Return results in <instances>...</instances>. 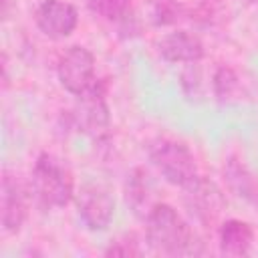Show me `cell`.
Here are the masks:
<instances>
[{"label": "cell", "mask_w": 258, "mask_h": 258, "mask_svg": "<svg viewBox=\"0 0 258 258\" xmlns=\"http://www.w3.org/2000/svg\"><path fill=\"white\" fill-rule=\"evenodd\" d=\"M30 191L44 210L64 208L77 196L71 167L52 153H40L30 173Z\"/></svg>", "instance_id": "7a4b0ae2"}, {"label": "cell", "mask_w": 258, "mask_h": 258, "mask_svg": "<svg viewBox=\"0 0 258 258\" xmlns=\"http://www.w3.org/2000/svg\"><path fill=\"white\" fill-rule=\"evenodd\" d=\"M145 238L153 252L163 256H191L202 254V242L183 216L169 204L157 202L147 214Z\"/></svg>", "instance_id": "6da1fadb"}, {"label": "cell", "mask_w": 258, "mask_h": 258, "mask_svg": "<svg viewBox=\"0 0 258 258\" xmlns=\"http://www.w3.org/2000/svg\"><path fill=\"white\" fill-rule=\"evenodd\" d=\"M212 91L220 103H234L244 97L246 85L234 67L222 64L216 69V73L212 77Z\"/></svg>", "instance_id": "5bb4252c"}, {"label": "cell", "mask_w": 258, "mask_h": 258, "mask_svg": "<svg viewBox=\"0 0 258 258\" xmlns=\"http://www.w3.org/2000/svg\"><path fill=\"white\" fill-rule=\"evenodd\" d=\"M30 185H26L16 173L4 171L0 183V220L2 228L8 234L20 232L28 218V200Z\"/></svg>", "instance_id": "52a82bcc"}, {"label": "cell", "mask_w": 258, "mask_h": 258, "mask_svg": "<svg viewBox=\"0 0 258 258\" xmlns=\"http://www.w3.org/2000/svg\"><path fill=\"white\" fill-rule=\"evenodd\" d=\"M71 125L93 141H103L109 135L111 113L107 103V81H97L89 91L77 95L73 109L69 111Z\"/></svg>", "instance_id": "277c9868"}, {"label": "cell", "mask_w": 258, "mask_h": 258, "mask_svg": "<svg viewBox=\"0 0 258 258\" xmlns=\"http://www.w3.org/2000/svg\"><path fill=\"white\" fill-rule=\"evenodd\" d=\"M187 16V10L171 0H159L155 4V10H153V22L157 26H167V24H175L179 22L181 18Z\"/></svg>", "instance_id": "2e32d148"}, {"label": "cell", "mask_w": 258, "mask_h": 258, "mask_svg": "<svg viewBox=\"0 0 258 258\" xmlns=\"http://www.w3.org/2000/svg\"><path fill=\"white\" fill-rule=\"evenodd\" d=\"M141 254L143 250L139 246V240L133 234H125L113 240L105 250V256H141Z\"/></svg>", "instance_id": "e0dca14e"}, {"label": "cell", "mask_w": 258, "mask_h": 258, "mask_svg": "<svg viewBox=\"0 0 258 258\" xmlns=\"http://www.w3.org/2000/svg\"><path fill=\"white\" fill-rule=\"evenodd\" d=\"M157 52L167 62H200L206 54L204 42L189 30H173L157 38Z\"/></svg>", "instance_id": "30bf717a"}, {"label": "cell", "mask_w": 258, "mask_h": 258, "mask_svg": "<svg viewBox=\"0 0 258 258\" xmlns=\"http://www.w3.org/2000/svg\"><path fill=\"white\" fill-rule=\"evenodd\" d=\"M181 89H183V93L189 101L204 97V87H202V81H200L198 62H189V69H185L181 73Z\"/></svg>", "instance_id": "ac0fdd59"}, {"label": "cell", "mask_w": 258, "mask_h": 258, "mask_svg": "<svg viewBox=\"0 0 258 258\" xmlns=\"http://www.w3.org/2000/svg\"><path fill=\"white\" fill-rule=\"evenodd\" d=\"M56 77L64 91L71 95H83L89 91L99 79L95 77V56L87 46L73 44L69 46L58 62H56Z\"/></svg>", "instance_id": "5b68a950"}, {"label": "cell", "mask_w": 258, "mask_h": 258, "mask_svg": "<svg viewBox=\"0 0 258 258\" xmlns=\"http://www.w3.org/2000/svg\"><path fill=\"white\" fill-rule=\"evenodd\" d=\"M149 159L167 183L177 185L181 189L200 177L196 157L191 149L181 141L167 137L153 141L149 145Z\"/></svg>", "instance_id": "3957f363"}, {"label": "cell", "mask_w": 258, "mask_h": 258, "mask_svg": "<svg viewBox=\"0 0 258 258\" xmlns=\"http://www.w3.org/2000/svg\"><path fill=\"white\" fill-rule=\"evenodd\" d=\"M8 6H10V0H2V16L8 18Z\"/></svg>", "instance_id": "d6986e66"}, {"label": "cell", "mask_w": 258, "mask_h": 258, "mask_svg": "<svg viewBox=\"0 0 258 258\" xmlns=\"http://www.w3.org/2000/svg\"><path fill=\"white\" fill-rule=\"evenodd\" d=\"M254 228L244 220H224L218 228L220 252L226 256H246L254 244Z\"/></svg>", "instance_id": "7c38bea8"}, {"label": "cell", "mask_w": 258, "mask_h": 258, "mask_svg": "<svg viewBox=\"0 0 258 258\" xmlns=\"http://www.w3.org/2000/svg\"><path fill=\"white\" fill-rule=\"evenodd\" d=\"M183 204L187 212L206 228L216 226L226 210V198L220 185L202 175L183 187Z\"/></svg>", "instance_id": "8992f818"}, {"label": "cell", "mask_w": 258, "mask_h": 258, "mask_svg": "<svg viewBox=\"0 0 258 258\" xmlns=\"http://www.w3.org/2000/svg\"><path fill=\"white\" fill-rule=\"evenodd\" d=\"M123 194H125V202L131 208V212L141 220H145L147 214L157 204V189H155L151 173L145 167L131 169V173L125 179Z\"/></svg>", "instance_id": "8fae6325"}, {"label": "cell", "mask_w": 258, "mask_h": 258, "mask_svg": "<svg viewBox=\"0 0 258 258\" xmlns=\"http://www.w3.org/2000/svg\"><path fill=\"white\" fill-rule=\"evenodd\" d=\"M77 214L91 232L107 230L115 216V200L107 187L87 183L77 194Z\"/></svg>", "instance_id": "ba28073f"}, {"label": "cell", "mask_w": 258, "mask_h": 258, "mask_svg": "<svg viewBox=\"0 0 258 258\" xmlns=\"http://www.w3.org/2000/svg\"><path fill=\"white\" fill-rule=\"evenodd\" d=\"M89 10L103 20L119 24L133 14V0H89Z\"/></svg>", "instance_id": "9a60e30c"}, {"label": "cell", "mask_w": 258, "mask_h": 258, "mask_svg": "<svg viewBox=\"0 0 258 258\" xmlns=\"http://www.w3.org/2000/svg\"><path fill=\"white\" fill-rule=\"evenodd\" d=\"M224 181L232 194L248 204H258V179L248 165L238 157H228L224 163Z\"/></svg>", "instance_id": "4fadbf2b"}, {"label": "cell", "mask_w": 258, "mask_h": 258, "mask_svg": "<svg viewBox=\"0 0 258 258\" xmlns=\"http://www.w3.org/2000/svg\"><path fill=\"white\" fill-rule=\"evenodd\" d=\"M34 22L38 30L52 38L62 40L73 34L79 24V12L71 2L64 0H42L34 10Z\"/></svg>", "instance_id": "9c48e42d"}]
</instances>
